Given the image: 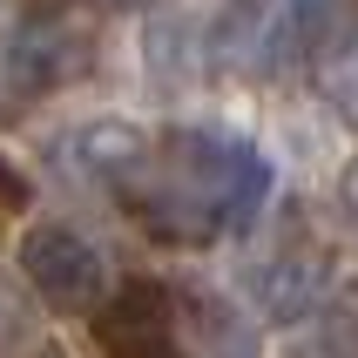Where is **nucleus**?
I'll list each match as a JSON object with an SVG mask.
<instances>
[{
	"label": "nucleus",
	"instance_id": "39448f33",
	"mask_svg": "<svg viewBox=\"0 0 358 358\" xmlns=\"http://www.w3.org/2000/svg\"><path fill=\"white\" fill-rule=\"evenodd\" d=\"M250 304H257L264 324H304L324 311V291H331V257H318V250H278L271 264H257L250 271Z\"/></svg>",
	"mask_w": 358,
	"mask_h": 358
},
{
	"label": "nucleus",
	"instance_id": "9b49d317",
	"mask_svg": "<svg viewBox=\"0 0 358 358\" xmlns=\"http://www.w3.org/2000/svg\"><path fill=\"white\" fill-rule=\"evenodd\" d=\"M27 358H68V352H61V345H34Z\"/></svg>",
	"mask_w": 358,
	"mask_h": 358
},
{
	"label": "nucleus",
	"instance_id": "6e6552de",
	"mask_svg": "<svg viewBox=\"0 0 358 358\" xmlns=\"http://www.w3.org/2000/svg\"><path fill=\"white\" fill-rule=\"evenodd\" d=\"M27 203H34V182H27L14 162L0 156V210H27Z\"/></svg>",
	"mask_w": 358,
	"mask_h": 358
},
{
	"label": "nucleus",
	"instance_id": "f03ea898",
	"mask_svg": "<svg viewBox=\"0 0 358 358\" xmlns=\"http://www.w3.org/2000/svg\"><path fill=\"white\" fill-rule=\"evenodd\" d=\"M20 278L34 284V298L48 311H61V318L101 311V298H108V257L75 223H34L20 237Z\"/></svg>",
	"mask_w": 358,
	"mask_h": 358
},
{
	"label": "nucleus",
	"instance_id": "1a4fd4ad",
	"mask_svg": "<svg viewBox=\"0 0 358 358\" xmlns=\"http://www.w3.org/2000/svg\"><path fill=\"white\" fill-rule=\"evenodd\" d=\"M217 358H257V352H250V338H223V352Z\"/></svg>",
	"mask_w": 358,
	"mask_h": 358
},
{
	"label": "nucleus",
	"instance_id": "20e7f679",
	"mask_svg": "<svg viewBox=\"0 0 358 358\" xmlns=\"http://www.w3.org/2000/svg\"><path fill=\"white\" fill-rule=\"evenodd\" d=\"M101 358H182L176 345V291L162 278H122L95 311Z\"/></svg>",
	"mask_w": 358,
	"mask_h": 358
},
{
	"label": "nucleus",
	"instance_id": "0eeeda50",
	"mask_svg": "<svg viewBox=\"0 0 358 358\" xmlns=\"http://www.w3.org/2000/svg\"><path fill=\"white\" fill-rule=\"evenodd\" d=\"M284 358H358V311H345V304H324L318 318L291 324Z\"/></svg>",
	"mask_w": 358,
	"mask_h": 358
},
{
	"label": "nucleus",
	"instance_id": "f257e3e1",
	"mask_svg": "<svg viewBox=\"0 0 358 358\" xmlns=\"http://www.w3.org/2000/svg\"><path fill=\"white\" fill-rule=\"evenodd\" d=\"M115 196L149 237L210 243L223 230L257 223L271 196V162L257 156V142L223 136V129H169Z\"/></svg>",
	"mask_w": 358,
	"mask_h": 358
},
{
	"label": "nucleus",
	"instance_id": "7ed1b4c3",
	"mask_svg": "<svg viewBox=\"0 0 358 358\" xmlns=\"http://www.w3.org/2000/svg\"><path fill=\"white\" fill-rule=\"evenodd\" d=\"M81 61V41L61 27V20L41 14H0V108L20 115L34 108L48 88L68 81V68Z\"/></svg>",
	"mask_w": 358,
	"mask_h": 358
},
{
	"label": "nucleus",
	"instance_id": "9d476101",
	"mask_svg": "<svg viewBox=\"0 0 358 358\" xmlns=\"http://www.w3.org/2000/svg\"><path fill=\"white\" fill-rule=\"evenodd\" d=\"M345 203H352V223H358V162H352V176H345Z\"/></svg>",
	"mask_w": 358,
	"mask_h": 358
},
{
	"label": "nucleus",
	"instance_id": "423d86ee",
	"mask_svg": "<svg viewBox=\"0 0 358 358\" xmlns=\"http://www.w3.org/2000/svg\"><path fill=\"white\" fill-rule=\"evenodd\" d=\"M149 149H156V142L142 136L136 122H88V129H81V142H75V156L88 162L101 182H115V189L136 176L142 162H149Z\"/></svg>",
	"mask_w": 358,
	"mask_h": 358
}]
</instances>
